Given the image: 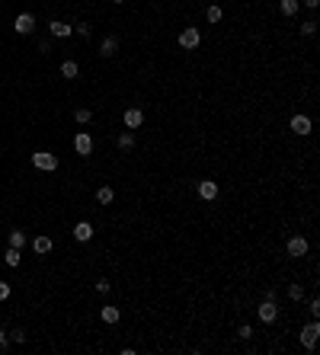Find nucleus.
<instances>
[{
	"instance_id": "f257e3e1",
	"label": "nucleus",
	"mask_w": 320,
	"mask_h": 355,
	"mask_svg": "<svg viewBox=\"0 0 320 355\" xmlns=\"http://www.w3.org/2000/svg\"><path fill=\"white\" fill-rule=\"evenodd\" d=\"M198 45H202V32H198V26H186V29L179 32V48L195 51Z\"/></svg>"
},
{
	"instance_id": "f03ea898",
	"label": "nucleus",
	"mask_w": 320,
	"mask_h": 355,
	"mask_svg": "<svg viewBox=\"0 0 320 355\" xmlns=\"http://www.w3.org/2000/svg\"><path fill=\"white\" fill-rule=\"evenodd\" d=\"M32 167H36V170H45V173L58 170V154H51V151H36V154H32Z\"/></svg>"
},
{
	"instance_id": "7ed1b4c3",
	"label": "nucleus",
	"mask_w": 320,
	"mask_h": 355,
	"mask_svg": "<svg viewBox=\"0 0 320 355\" xmlns=\"http://www.w3.org/2000/svg\"><path fill=\"white\" fill-rule=\"evenodd\" d=\"M285 250H288V256L291 259H301V256H307V237H304V233H295V237H288V247H285Z\"/></svg>"
},
{
	"instance_id": "20e7f679",
	"label": "nucleus",
	"mask_w": 320,
	"mask_h": 355,
	"mask_svg": "<svg viewBox=\"0 0 320 355\" xmlns=\"http://www.w3.org/2000/svg\"><path fill=\"white\" fill-rule=\"evenodd\" d=\"M256 317L263 320V323H275V320H279V304L269 301V298H263V304L256 307Z\"/></svg>"
},
{
	"instance_id": "39448f33",
	"label": "nucleus",
	"mask_w": 320,
	"mask_h": 355,
	"mask_svg": "<svg viewBox=\"0 0 320 355\" xmlns=\"http://www.w3.org/2000/svg\"><path fill=\"white\" fill-rule=\"evenodd\" d=\"M317 336H320V323H317V320H310L307 326H301V345H304V349H314Z\"/></svg>"
},
{
	"instance_id": "423d86ee",
	"label": "nucleus",
	"mask_w": 320,
	"mask_h": 355,
	"mask_svg": "<svg viewBox=\"0 0 320 355\" xmlns=\"http://www.w3.org/2000/svg\"><path fill=\"white\" fill-rule=\"evenodd\" d=\"M13 29L20 32V36H32V29H36V16H32V13H20L13 20Z\"/></svg>"
},
{
	"instance_id": "0eeeda50",
	"label": "nucleus",
	"mask_w": 320,
	"mask_h": 355,
	"mask_svg": "<svg viewBox=\"0 0 320 355\" xmlns=\"http://www.w3.org/2000/svg\"><path fill=\"white\" fill-rule=\"evenodd\" d=\"M122 125L128 128V132H132V128H141L144 125V112L141 109H125L122 112Z\"/></svg>"
},
{
	"instance_id": "6e6552de",
	"label": "nucleus",
	"mask_w": 320,
	"mask_h": 355,
	"mask_svg": "<svg viewBox=\"0 0 320 355\" xmlns=\"http://www.w3.org/2000/svg\"><path fill=\"white\" fill-rule=\"evenodd\" d=\"M198 198H202V202H215V198H218V183H215V179H202V183H198Z\"/></svg>"
},
{
	"instance_id": "1a4fd4ad",
	"label": "nucleus",
	"mask_w": 320,
	"mask_h": 355,
	"mask_svg": "<svg viewBox=\"0 0 320 355\" xmlns=\"http://www.w3.org/2000/svg\"><path fill=\"white\" fill-rule=\"evenodd\" d=\"M74 151L80 154V157H86V154H93V138L80 132V135H74Z\"/></svg>"
},
{
	"instance_id": "9d476101",
	"label": "nucleus",
	"mask_w": 320,
	"mask_h": 355,
	"mask_svg": "<svg viewBox=\"0 0 320 355\" xmlns=\"http://www.w3.org/2000/svg\"><path fill=\"white\" fill-rule=\"evenodd\" d=\"M288 128L295 135H301V138H307L310 135V119L307 115H291V122H288Z\"/></svg>"
},
{
	"instance_id": "9b49d317",
	"label": "nucleus",
	"mask_w": 320,
	"mask_h": 355,
	"mask_svg": "<svg viewBox=\"0 0 320 355\" xmlns=\"http://www.w3.org/2000/svg\"><path fill=\"white\" fill-rule=\"evenodd\" d=\"M32 250H36V253H39V256H48V253H51V250H55V240H51V237H48V233H39V237H36V240H32Z\"/></svg>"
},
{
	"instance_id": "f8f14e48",
	"label": "nucleus",
	"mask_w": 320,
	"mask_h": 355,
	"mask_svg": "<svg viewBox=\"0 0 320 355\" xmlns=\"http://www.w3.org/2000/svg\"><path fill=\"white\" fill-rule=\"evenodd\" d=\"M93 230H96V227H93V224H90V221H77V224H74V230H71V233H74V240H80V244H86V240H90V237H93Z\"/></svg>"
},
{
	"instance_id": "ddd939ff",
	"label": "nucleus",
	"mask_w": 320,
	"mask_h": 355,
	"mask_svg": "<svg viewBox=\"0 0 320 355\" xmlns=\"http://www.w3.org/2000/svg\"><path fill=\"white\" fill-rule=\"evenodd\" d=\"M119 45H122V42H119V36H106L102 39V45H99V55L102 58H112L119 51Z\"/></svg>"
},
{
	"instance_id": "4468645a",
	"label": "nucleus",
	"mask_w": 320,
	"mask_h": 355,
	"mask_svg": "<svg viewBox=\"0 0 320 355\" xmlns=\"http://www.w3.org/2000/svg\"><path fill=\"white\" fill-rule=\"evenodd\" d=\"M99 317H102V323H119V320H122V310L112 307V304H106V307L99 310Z\"/></svg>"
},
{
	"instance_id": "2eb2a0df",
	"label": "nucleus",
	"mask_w": 320,
	"mask_h": 355,
	"mask_svg": "<svg viewBox=\"0 0 320 355\" xmlns=\"http://www.w3.org/2000/svg\"><path fill=\"white\" fill-rule=\"evenodd\" d=\"M48 29H51V36H55V39H67V36H71V26H67V23H61V20L48 23Z\"/></svg>"
},
{
	"instance_id": "dca6fc26",
	"label": "nucleus",
	"mask_w": 320,
	"mask_h": 355,
	"mask_svg": "<svg viewBox=\"0 0 320 355\" xmlns=\"http://www.w3.org/2000/svg\"><path fill=\"white\" fill-rule=\"evenodd\" d=\"M116 144H119V151H135V135L132 132H122L116 138Z\"/></svg>"
},
{
	"instance_id": "f3484780",
	"label": "nucleus",
	"mask_w": 320,
	"mask_h": 355,
	"mask_svg": "<svg viewBox=\"0 0 320 355\" xmlns=\"http://www.w3.org/2000/svg\"><path fill=\"white\" fill-rule=\"evenodd\" d=\"M279 10H282L285 16H295V13L301 10V0H279Z\"/></svg>"
},
{
	"instance_id": "a211bd4d",
	"label": "nucleus",
	"mask_w": 320,
	"mask_h": 355,
	"mask_svg": "<svg viewBox=\"0 0 320 355\" xmlns=\"http://www.w3.org/2000/svg\"><path fill=\"white\" fill-rule=\"evenodd\" d=\"M20 256H23V250L10 247V250H7V253H4V263L10 266V269H16V266H20Z\"/></svg>"
},
{
	"instance_id": "6ab92c4d",
	"label": "nucleus",
	"mask_w": 320,
	"mask_h": 355,
	"mask_svg": "<svg viewBox=\"0 0 320 355\" xmlns=\"http://www.w3.org/2000/svg\"><path fill=\"white\" fill-rule=\"evenodd\" d=\"M112 198H116V192H112L109 186H99V189H96V202H99V205H112Z\"/></svg>"
},
{
	"instance_id": "aec40b11",
	"label": "nucleus",
	"mask_w": 320,
	"mask_h": 355,
	"mask_svg": "<svg viewBox=\"0 0 320 355\" xmlns=\"http://www.w3.org/2000/svg\"><path fill=\"white\" fill-rule=\"evenodd\" d=\"M77 74H80V67H77V61H61V77H67V80H74Z\"/></svg>"
},
{
	"instance_id": "412c9836",
	"label": "nucleus",
	"mask_w": 320,
	"mask_h": 355,
	"mask_svg": "<svg viewBox=\"0 0 320 355\" xmlns=\"http://www.w3.org/2000/svg\"><path fill=\"white\" fill-rule=\"evenodd\" d=\"M205 20H208V23H221L224 20V10H221L218 4H211L208 10H205Z\"/></svg>"
},
{
	"instance_id": "4be33fe9",
	"label": "nucleus",
	"mask_w": 320,
	"mask_h": 355,
	"mask_svg": "<svg viewBox=\"0 0 320 355\" xmlns=\"http://www.w3.org/2000/svg\"><path fill=\"white\" fill-rule=\"evenodd\" d=\"M288 298H291V301H304V285L291 282V285H288Z\"/></svg>"
},
{
	"instance_id": "5701e85b",
	"label": "nucleus",
	"mask_w": 320,
	"mask_h": 355,
	"mask_svg": "<svg viewBox=\"0 0 320 355\" xmlns=\"http://www.w3.org/2000/svg\"><path fill=\"white\" fill-rule=\"evenodd\" d=\"M10 247H16V250L26 247V233L23 230H10Z\"/></svg>"
},
{
	"instance_id": "b1692460",
	"label": "nucleus",
	"mask_w": 320,
	"mask_h": 355,
	"mask_svg": "<svg viewBox=\"0 0 320 355\" xmlns=\"http://www.w3.org/2000/svg\"><path fill=\"white\" fill-rule=\"evenodd\" d=\"M307 314H310V320H320V301L317 298L307 301Z\"/></svg>"
},
{
	"instance_id": "393cba45",
	"label": "nucleus",
	"mask_w": 320,
	"mask_h": 355,
	"mask_svg": "<svg viewBox=\"0 0 320 355\" xmlns=\"http://www.w3.org/2000/svg\"><path fill=\"white\" fill-rule=\"evenodd\" d=\"M74 119H77L80 125H86V122H93V112H90V109H77V112H74Z\"/></svg>"
},
{
	"instance_id": "a878e982",
	"label": "nucleus",
	"mask_w": 320,
	"mask_h": 355,
	"mask_svg": "<svg viewBox=\"0 0 320 355\" xmlns=\"http://www.w3.org/2000/svg\"><path fill=\"white\" fill-rule=\"evenodd\" d=\"M314 32H317V23H314V20L301 23V36H314Z\"/></svg>"
},
{
	"instance_id": "bb28decb",
	"label": "nucleus",
	"mask_w": 320,
	"mask_h": 355,
	"mask_svg": "<svg viewBox=\"0 0 320 355\" xmlns=\"http://www.w3.org/2000/svg\"><path fill=\"white\" fill-rule=\"evenodd\" d=\"M256 330H253V326H250V323H244V326H240V330H237V336H240V339H250V336H253Z\"/></svg>"
},
{
	"instance_id": "cd10ccee",
	"label": "nucleus",
	"mask_w": 320,
	"mask_h": 355,
	"mask_svg": "<svg viewBox=\"0 0 320 355\" xmlns=\"http://www.w3.org/2000/svg\"><path fill=\"white\" fill-rule=\"evenodd\" d=\"M77 36H83V39H90V23H77Z\"/></svg>"
},
{
	"instance_id": "c85d7f7f",
	"label": "nucleus",
	"mask_w": 320,
	"mask_h": 355,
	"mask_svg": "<svg viewBox=\"0 0 320 355\" xmlns=\"http://www.w3.org/2000/svg\"><path fill=\"white\" fill-rule=\"evenodd\" d=\"M109 288H112V285H109L106 279H99V282H96V291H99V294H109Z\"/></svg>"
},
{
	"instance_id": "c756f323",
	"label": "nucleus",
	"mask_w": 320,
	"mask_h": 355,
	"mask_svg": "<svg viewBox=\"0 0 320 355\" xmlns=\"http://www.w3.org/2000/svg\"><path fill=\"white\" fill-rule=\"evenodd\" d=\"M7 298H10V285L0 282V301H7Z\"/></svg>"
},
{
	"instance_id": "7c9ffc66",
	"label": "nucleus",
	"mask_w": 320,
	"mask_h": 355,
	"mask_svg": "<svg viewBox=\"0 0 320 355\" xmlns=\"http://www.w3.org/2000/svg\"><path fill=\"white\" fill-rule=\"evenodd\" d=\"M7 345H10V336H7V330H0V352H4Z\"/></svg>"
},
{
	"instance_id": "2f4dec72",
	"label": "nucleus",
	"mask_w": 320,
	"mask_h": 355,
	"mask_svg": "<svg viewBox=\"0 0 320 355\" xmlns=\"http://www.w3.org/2000/svg\"><path fill=\"white\" fill-rule=\"evenodd\" d=\"M10 339H13V342H26V333H23V330H13Z\"/></svg>"
},
{
	"instance_id": "473e14b6",
	"label": "nucleus",
	"mask_w": 320,
	"mask_h": 355,
	"mask_svg": "<svg viewBox=\"0 0 320 355\" xmlns=\"http://www.w3.org/2000/svg\"><path fill=\"white\" fill-rule=\"evenodd\" d=\"M301 4H304L307 10H317V7H320V0H301Z\"/></svg>"
},
{
	"instance_id": "72a5a7b5",
	"label": "nucleus",
	"mask_w": 320,
	"mask_h": 355,
	"mask_svg": "<svg viewBox=\"0 0 320 355\" xmlns=\"http://www.w3.org/2000/svg\"><path fill=\"white\" fill-rule=\"evenodd\" d=\"M116 4H125V0H116Z\"/></svg>"
}]
</instances>
